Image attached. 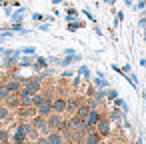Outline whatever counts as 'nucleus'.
<instances>
[{
    "label": "nucleus",
    "mask_w": 146,
    "mask_h": 144,
    "mask_svg": "<svg viewBox=\"0 0 146 144\" xmlns=\"http://www.w3.org/2000/svg\"><path fill=\"white\" fill-rule=\"evenodd\" d=\"M4 118H8V108L0 106V120H4Z\"/></svg>",
    "instance_id": "12"
},
{
    "label": "nucleus",
    "mask_w": 146,
    "mask_h": 144,
    "mask_svg": "<svg viewBox=\"0 0 146 144\" xmlns=\"http://www.w3.org/2000/svg\"><path fill=\"white\" fill-rule=\"evenodd\" d=\"M36 110L40 116H48L50 110H52V100H42L40 104H36Z\"/></svg>",
    "instance_id": "2"
},
{
    "label": "nucleus",
    "mask_w": 146,
    "mask_h": 144,
    "mask_svg": "<svg viewBox=\"0 0 146 144\" xmlns=\"http://www.w3.org/2000/svg\"><path fill=\"white\" fill-rule=\"evenodd\" d=\"M4 88L8 90V94H12V92H18V90L22 88V82H20L18 78H12V80H8V82L4 84Z\"/></svg>",
    "instance_id": "3"
},
{
    "label": "nucleus",
    "mask_w": 146,
    "mask_h": 144,
    "mask_svg": "<svg viewBox=\"0 0 146 144\" xmlns=\"http://www.w3.org/2000/svg\"><path fill=\"white\" fill-rule=\"evenodd\" d=\"M86 144H100V134H98V132H88Z\"/></svg>",
    "instance_id": "8"
},
{
    "label": "nucleus",
    "mask_w": 146,
    "mask_h": 144,
    "mask_svg": "<svg viewBox=\"0 0 146 144\" xmlns=\"http://www.w3.org/2000/svg\"><path fill=\"white\" fill-rule=\"evenodd\" d=\"M22 66H30V58H24L22 60Z\"/></svg>",
    "instance_id": "16"
},
{
    "label": "nucleus",
    "mask_w": 146,
    "mask_h": 144,
    "mask_svg": "<svg viewBox=\"0 0 146 144\" xmlns=\"http://www.w3.org/2000/svg\"><path fill=\"white\" fill-rule=\"evenodd\" d=\"M124 144H128V142H124Z\"/></svg>",
    "instance_id": "18"
},
{
    "label": "nucleus",
    "mask_w": 146,
    "mask_h": 144,
    "mask_svg": "<svg viewBox=\"0 0 146 144\" xmlns=\"http://www.w3.org/2000/svg\"><path fill=\"white\" fill-rule=\"evenodd\" d=\"M74 108H76V100H72V98H70V100L66 102V110H74Z\"/></svg>",
    "instance_id": "13"
},
{
    "label": "nucleus",
    "mask_w": 146,
    "mask_h": 144,
    "mask_svg": "<svg viewBox=\"0 0 146 144\" xmlns=\"http://www.w3.org/2000/svg\"><path fill=\"white\" fill-rule=\"evenodd\" d=\"M88 112H90V106H80V108H76V116L82 118V120H86Z\"/></svg>",
    "instance_id": "9"
},
{
    "label": "nucleus",
    "mask_w": 146,
    "mask_h": 144,
    "mask_svg": "<svg viewBox=\"0 0 146 144\" xmlns=\"http://www.w3.org/2000/svg\"><path fill=\"white\" fill-rule=\"evenodd\" d=\"M0 122H2V120H0Z\"/></svg>",
    "instance_id": "19"
},
{
    "label": "nucleus",
    "mask_w": 146,
    "mask_h": 144,
    "mask_svg": "<svg viewBox=\"0 0 146 144\" xmlns=\"http://www.w3.org/2000/svg\"><path fill=\"white\" fill-rule=\"evenodd\" d=\"M14 142H16V144H24V142H26V134H22V132H16V136H14Z\"/></svg>",
    "instance_id": "11"
},
{
    "label": "nucleus",
    "mask_w": 146,
    "mask_h": 144,
    "mask_svg": "<svg viewBox=\"0 0 146 144\" xmlns=\"http://www.w3.org/2000/svg\"><path fill=\"white\" fill-rule=\"evenodd\" d=\"M52 110L54 112H64L66 110V100H62V98H58V100H52Z\"/></svg>",
    "instance_id": "5"
},
{
    "label": "nucleus",
    "mask_w": 146,
    "mask_h": 144,
    "mask_svg": "<svg viewBox=\"0 0 146 144\" xmlns=\"http://www.w3.org/2000/svg\"><path fill=\"white\" fill-rule=\"evenodd\" d=\"M36 144H48V140H46V138H38V142H36Z\"/></svg>",
    "instance_id": "17"
},
{
    "label": "nucleus",
    "mask_w": 146,
    "mask_h": 144,
    "mask_svg": "<svg viewBox=\"0 0 146 144\" xmlns=\"http://www.w3.org/2000/svg\"><path fill=\"white\" fill-rule=\"evenodd\" d=\"M96 126H98V134H108V132H110V128H108V120H104V118H100V120L96 122Z\"/></svg>",
    "instance_id": "6"
},
{
    "label": "nucleus",
    "mask_w": 146,
    "mask_h": 144,
    "mask_svg": "<svg viewBox=\"0 0 146 144\" xmlns=\"http://www.w3.org/2000/svg\"><path fill=\"white\" fill-rule=\"evenodd\" d=\"M108 144H110V142H108Z\"/></svg>",
    "instance_id": "20"
},
{
    "label": "nucleus",
    "mask_w": 146,
    "mask_h": 144,
    "mask_svg": "<svg viewBox=\"0 0 146 144\" xmlns=\"http://www.w3.org/2000/svg\"><path fill=\"white\" fill-rule=\"evenodd\" d=\"M48 144H64V138L60 136V134H56V132H52V134H48Z\"/></svg>",
    "instance_id": "7"
},
{
    "label": "nucleus",
    "mask_w": 146,
    "mask_h": 144,
    "mask_svg": "<svg viewBox=\"0 0 146 144\" xmlns=\"http://www.w3.org/2000/svg\"><path fill=\"white\" fill-rule=\"evenodd\" d=\"M60 122H62V120H60V116H50L46 124H48V128H58V126H60Z\"/></svg>",
    "instance_id": "10"
},
{
    "label": "nucleus",
    "mask_w": 146,
    "mask_h": 144,
    "mask_svg": "<svg viewBox=\"0 0 146 144\" xmlns=\"http://www.w3.org/2000/svg\"><path fill=\"white\" fill-rule=\"evenodd\" d=\"M40 86H42V80H40L38 76L26 78V80H24V88H28L30 92H40Z\"/></svg>",
    "instance_id": "1"
},
{
    "label": "nucleus",
    "mask_w": 146,
    "mask_h": 144,
    "mask_svg": "<svg viewBox=\"0 0 146 144\" xmlns=\"http://www.w3.org/2000/svg\"><path fill=\"white\" fill-rule=\"evenodd\" d=\"M36 66H38V68H44V66H46V60H44V58H38Z\"/></svg>",
    "instance_id": "14"
},
{
    "label": "nucleus",
    "mask_w": 146,
    "mask_h": 144,
    "mask_svg": "<svg viewBox=\"0 0 146 144\" xmlns=\"http://www.w3.org/2000/svg\"><path fill=\"white\" fill-rule=\"evenodd\" d=\"M8 138V132L6 130H0V140H6Z\"/></svg>",
    "instance_id": "15"
},
{
    "label": "nucleus",
    "mask_w": 146,
    "mask_h": 144,
    "mask_svg": "<svg viewBox=\"0 0 146 144\" xmlns=\"http://www.w3.org/2000/svg\"><path fill=\"white\" fill-rule=\"evenodd\" d=\"M100 120V112L98 110H94V108H90V112H88V116H86V122H88V126L92 128V126H96V122Z\"/></svg>",
    "instance_id": "4"
}]
</instances>
